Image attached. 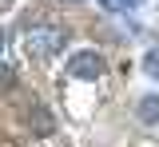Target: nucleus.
Segmentation results:
<instances>
[{
    "instance_id": "6",
    "label": "nucleus",
    "mask_w": 159,
    "mask_h": 147,
    "mask_svg": "<svg viewBox=\"0 0 159 147\" xmlns=\"http://www.w3.org/2000/svg\"><path fill=\"white\" fill-rule=\"evenodd\" d=\"M143 68H147L151 76H159V52H147V60H143Z\"/></svg>"
},
{
    "instance_id": "1",
    "label": "nucleus",
    "mask_w": 159,
    "mask_h": 147,
    "mask_svg": "<svg viewBox=\"0 0 159 147\" xmlns=\"http://www.w3.org/2000/svg\"><path fill=\"white\" fill-rule=\"evenodd\" d=\"M24 44H28V56L48 60V56H56L60 48L68 44V28L64 24H32L28 36H24Z\"/></svg>"
},
{
    "instance_id": "3",
    "label": "nucleus",
    "mask_w": 159,
    "mask_h": 147,
    "mask_svg": "<svg viewBox=\"0 0 159 147\" xmlns=\"http://www.w3.org/2000/svg\"><path fill=\"white\" fill-rule=\"evenodd\" d=\"M28 127H32V131H36V135H48V131H52V127H56V119H52V111H48V107H28Z\"/></svg>"
},
{
    "instance_id": "2",
    "label": "nucleus",
    "mask_w": 159,
    "mask_h": 147,
    "mask_svg": "<svg viewBox=\"0 0 159 147\" xmlns=\"http://www.w3.org/2000/svg\"><path fill=\"white\" fill-rule=\"evenodd\" d=\"M68 76H76V80H99L103 76V56L99 52H76L68 60Z\"/></svg>"
},
{
    "instance_id": "5",
    "label": "nucleus",
    "mask_w": 159,
    "mask_h": 147,
    "mask_svg": "<svg viewBox=\"0 0 159 147\" xmlns=\"http://www.w3.org/2000/svg\"><path fill=\"white\" fill-rule=\"evenodd\" d=\"M12 84H16V76H12V68H8V64H0V91H8Z\"/></svg>"
},
{
    "instance_id": "4",
    "label": "nucleus",
    "mask_w": 159,
    "mask_h": 147,
    "mask_svg": "<svg viewBox=\"0 0 159 147\" xmlns=\"http://www.w3.org/2000/svg\"><path fill=\"white\" fill-rule=\"evenodd\" d=\"M135 115H139V123L155 127L159 123V96H143V100L135 104Z\"/></svg>"
}]
</instances>
